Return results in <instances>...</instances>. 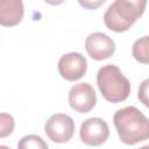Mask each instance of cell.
<instances>
[{"instance_id":"obj_1","label":"cell","mask_w":149,"mask_h":149,"mask_svg":"<svg viewBox=\"0 0 149 149\" xmlns=\"http://www.w3.org/2000/svg\"><path fill=\"white\" fill-rule=\"evenodd\" d=\"M113 122L119 139L125 144L133 146L149 137L148 119L134 106H127L116 111Z\"/></svg>"},{"instance_id":"obj_2","label":"cell","mask_w":149,"mask_h":149,"mask_svg":"<svg viewBox=\"0 0 149 149\" xmlns=\"http://www.w3.org/2000/svg\"><path fill=\"white\" fill-rule=\"evenodd\" d=\"M147 0H114L104 15L105 26L115 33L128 30L144 13Z\"/></svg>"},{"instance_id":"obj_3","label":"cell","mask_w":149,"mask_h":149,"mask_svg":"<svg viewBox=\"0 0 149 149\" xmlns=\"http://www.w3.org/2000/svg\"><path fill=\"white\" fill-rule=\"evenodd\" d=\"M97 85L104 99L113 104L125 101L132 90L128 78H126L121 70L114 64H107L99 69L97 73Z\"/></svg>"},{"instance_id":"obj_4","label":"cell","mask_w":149,"mask_h":149,"mask_svg":"<svg viewBox=\"0 0 149 149\" xmlns=\"http://www.w3.org/2000/svg\"><path fill=\"white\" fill-rule=\"evenodd\" d=\"M44 132L52 142L65 143L74 134V121L68 114H52L44 125Z\"/></svg>"},{"instance_id":"obj_5","label":"cell","mask_w":149,"mask_h":149,"mask_svg":"<svg viewBox=\"0 0 149 149\" xmlns=\"http://www.w3.org/2000/svg\"><path fill=\"white\" fill-rule=\"evenodd\" d=\"M79 136L83 143L87 146H100L109 136V128L101 118H90L80 125Z\"/></svg>"},{"instance_id":"obj_6","label":"cell","mask_w":149,"mask_h":149,"mask_svg":"<svg viewBox=\"0 0 149 149\" xmlns=\"http://www.w3.org/2000/svg\"><path fill=\"white\" fill-rule=\"evenodd\" d=\"M97 102V95L88 83H78L69 92V104L78 113H88Z\"/></svg>"},{"instance_id":"obj_7","label":"cell","mask_w":149,"mask_h":149,"mask_svg":"<svg viewBox=\"0 0 149 149\" xmlns=\"http://www.w3.org/2000/svg\"><path fill=\"white\" fill-rule=\"evenodd\" d=\"M87 70V61L79 52H69L58 61V72L62 78L69 81L80 79Z\"/></svg>"},{"instance_id":"obj_8","label":"cell","mask_w":149,"mask_h":149,"mask_svg":"<svg viewBox=\"0 0 149 149\" xmlns=\"http://www.w3.org/2000/svg\"><path fill=\"white\" fill-rule=\"evenodd\" d=\"M85 49L87 55L94 61L109 58L115 51L114 41L104 33H92L86 37Z\"/></svg>"},{"instance_id":"obj_9","label":"cell","mask_w":149,"mask_h":149,"mask_svg":"<svg viewBox=\"0 0 149 149\" xmlns=\"http://www.w3.org/2000/svg\"><path fill=\"white\" fill-rule=\"evenodd\" d=\"M24 14L22 0H0V26H17Z\"/></svg>"},{"instance_id":"obj_10","label":"cell","mask_w":149,"mask_h":149,"mask_svg":"<svg viewBox=\"0 0 149 149\" xmlns=\"http://www.w3.org/2000/svg\"><path fill=\"white\" fill-rule=\"evenodd\" d=\"M133 56L137 62L148 64V36H143L135 41L133 44Z\"/></svg>"},{"instance_id":"obj_11","label":"cell","mask_w":149,"mask_h":149,"mask_svg":"<svg viewBox=\"0 0 149 149\" xmlns=\"http://www.w3.org/2000/svg\"><path fill=\"white\" fill-rule=\"evenodd\" d=\"M19 149H47L48 144L38 135H26L17 143Z\"/></svg>"},{"instance_id":"obj_12","label":"cell","mask_w":149,"mask_h":149,"mask_svg":"<svg viewBox=\"0 0 149 149\" xmlns=\"http://www.w3.org/2000/svg\"><path fill=\"white\" fill-rule=\"evenodd\" d=\"M15 127L14 118L8 113H0V139L9 136Z\"/></svg>"},{"instance_id":"obj_13","label":"cell","mask_w":149,"mask_h":149,"mask_svg":"<svg viewBox=\"0 0 149 149\" xmlns=\"http://www.w3.org/2000/svg\"><path fill=\"white\" fill-rule=\"evenodd\" d=\"M106 0H78L79 5L85 8V9H91L94 10L97 8H99Z\"/></svg>"},{"instance_id":"obj_14","label":"cell","mask_w":149,"mask_h":149,"mask_svg":"<svg viewBox=\"0 0 149 149\" xmlns=\"http://www.w3.org/2000/svg\"><path fill=\"white\" fill-rule=\"evenodd\" d=\"M147 92H148V79H146L141 86L139 87V99L142 101L143 105L148 106V97H147Z\"/></svg>"},{"instance_id":"obj_15","label":"cell","mask_w":149,"mask_h":149,"mask_svg":"<svg viewBox=\"0 0 149 149\" xmlns=\"http://www.w3.org/2000/svg\"><path fill=\"white\" fill-rule=\"evenodd\" d=\"M47 3H49V5H52V6H57V5H61V3H63L65 0H44Z\"/></svg>"}]
</instances>
